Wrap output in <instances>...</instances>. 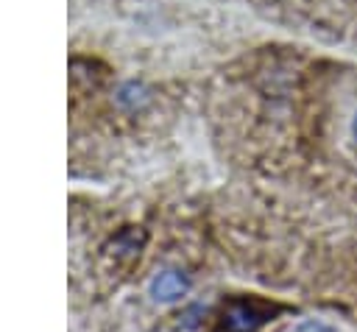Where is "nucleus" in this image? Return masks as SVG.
Masks as SVG:
<instances>
[{"label":"nucleus","instance_id":"obj_1","mask_svg":"<svg viewBox=\"0 0 357 332\" xmlns=\"http://www.w3.org/2000/svg\"><path fill=\"white\" fill-rule=\"evenodd\" d=\"M273 310V304L259 299H234L223 307L220 326L223 332H257L265 321H271Z\"/></svg>","mask_w":357,"mask_h":332},{"label":"nucleus","instance_id":"obj_2","mask_svg":"<svg viewBox=\"0 0 357 332\" xmlns=\"http://www.w3.org/2000/svg\"><path fill=\"white\" fill-rule=\"evenodd\" d=\"M190 290V279L176 271V268H167V271H159L153 279H151V296L156 301H176L181 299L184 293Z\"/></svg>","mask_w":357,"mask_h":332},{"label":"nucleus","instance_id":"obj_3","mask_svg":"<svg viewBox=\"0 0 357 332\" xmlns=\"http://www.w3.org/2000/svg\"><path fill=\"white\" fill-rule=\"evenodd\" d=\"M145 243V232L137 229V226H126L123 232H117L109 243V254L114 259H126V262H134L139 257V248Z\"/></svg>","mask_w":357,"mask_h":332},{"label":"nucleus","instance_id":"obj_4","mask_svg":"<svg viewBox=\"0 0 357 332\" xmlns=\"http://www.w3.org/2000/svg\"><path fill=\"white\" fill-rule=\"evenodd\" d=\"M117 100H120V106H126V109H139L142 103H148V92H145V86H139V84H126V86L120 89Z\"/></svg>","mask_w":357,"mask_h":332},{"label":"nucleus","instance_id":"obj_5","mask_svg":"<svg viewBox=\"0 0 357 332\" xmlns=\"http://www.w3.org/2000/svg\"><path fill=\"white\" fill-rule=\"evenodd\" d=\"M298 332H335V329H329V326L321 324V321H310V324H304Z\"/></svg>","mask_w":357,"mask_h":332},{"label":"nucleus","instance_id":"obj_6","mask_svg":"<svg viewBox=\"0 0 357 332\" xmlns=\"http://www.w3.org/2000/svg\"><path fill=\"white\" fill-rule=\"evenodd\" d=\"M351 134H354V139H357V114H354V120H351Z\"/></svg>","mask_w":357,"mask_h":332}]
</instances>
